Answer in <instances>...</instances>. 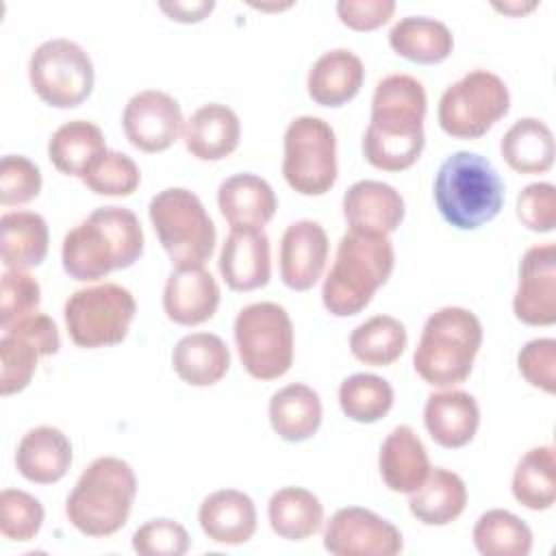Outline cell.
<instances>
[{
	"instance_id": "cell-15",
	"label": "cell",
	"mask_w": 556,
	"mask_h": 556,
	"mask_svg": "<svg viewBox=\"0 0 556 556\" xmlns=\"http://www.w3.org/2000/svg\"><path fill=\"white\" fill-rule=\"evenodd\" d=\"M513 313L526 326H552L556 321V245L552 241L523 252Z\"/></svg>"
},
{
	"instance_id": "cell-6",
	"label": "cell",
	"mask_w": 556,
	"mask_h": 556,
	"mask_svg": "<svg viewBox=\"0 0 556 556\" xmlns=\"http://www.w3.org/2000/svg\"><path fill=\"white\" fill-rule=\"evenodd\" d=\"M480 345L482 324L476 313L463 306H443L426 319L413 367L424 382L450 389L469 378Z\"/></svg>"
},
{
	"instance_id": "cell-38",
	"label": "cell",
	"mask_w": 556,
	"mask_h": 556,
	"mask_svg": "<svg viewBox=\"0 0 556 556\" xmlns=\"http://www.w3.org/2000/svg\"><path fill=\"white\" fill-rule=\"evenodd\" d=\"M395 402V391L389 380L376 374H352L339 384V406L343 415L356 424L380 421Z\"/></svg>"
},
{
	"instance_id": "cell-20",
	"label": "cell",
	"mask_w": 556,
	"mask_h": 556,
	"mask_svg": "<svg viewBox=\"0 0 556 556\" xmlns=\"http://www.w3.org/2000/svg\"><path fill=\"white\" fill-rule=\"evenodd\" d=\"M424 426L437 445L445 450L465 447L478 432L480 406L467 391H434L424 404Z\"/></svg>"
},
{
	"instance_id": "cell-25",
	"label": "cell",
	"mask_w": 556,
	"mask_h": 556,
	"mask_svg": "<svg viewBox=\"0 0 556 556\" xmlns=\"http://www.w3.org/2000/svg\"><path fill=\"white\" fill-rule=\"evenodd\" d=\"M217 206L230 228H263L274 217L278 198L265 178L241 172L219 182Z\"/></svg>"
},
{
	"instance_id": "cell-41",
	"label": "cell",
	"mask_w": 556,
	"mask_h": 556,
	"mask_svg": "<svg viewBox=\"0 0 556 556\" xmlns=\"http://www.w3.org/2000/svg\"><path fill=\"white\" fill-rule=\"evenodd\" d=\"M39 358L41 352L30 341L4 332L0 339V393L24 391L37 371Z\"/></svg>"
},
{
	"instance_id": "cell-40",
	"label": "cell",
	"mask_w": 556,
	"mask_h": 556,
	"mask_svg": "<svg viewBox=\"0 0 556 556\" xmlns=\"http://www.w3.org/2000/svg\"><path fill=\"white\" fill-rule=\"evenodd\" d=\"M46 510L41 502L22 489L0 491V532L9 541H33L43 526Z\"/></svg>"
},
{
	"instance_id": "cell-46",
	"label": "cell",
	"mask_w": 556,
	"mask_h": 556,
	"mask_svg": "<svg viewBox=\"0 0 556 556\" xmlns=\"http://www.w3.org/2000/svg\"><path fill=\"white\" fill-rule=\"evenodd\" d=\"M517 219L532 232H552L556 226V187L530 182L517 195Z\"/></svg>"
},
{
	"instance_id": "cell-27",
	"label": "cell",
	"mask_w": 556,
	"mask_h": 556,
	"mask_svg": "<svg viewBox=\"0 0 556 556\" xmlns=\"http://www.w3.org/2000/svg\"><path fill=\"white\" fill-rule=\"evenodd\" d=\"M172 367L189 387H213L230 369V350L213 332H191L174 345Z\"/></svg>"
},
{
	"instance_id": "cell-48",
	"label": "cell",
	"mask_w": 556,
	"mask_h": 556,
	"mask_svg": "<svg viewBox=\"0 0 556 556\" xmlns=\"http://www.w3.org/2000/svg\"><path fill=\"white\" fill-rule=\"evenodd\" d=\"M2 330L30 341L41 352V356H52L61 348V339H59V330H56L54 319L46 313H39V311L13 321L11 326H7Z\"/></svg>"
},
{
	"instance_id": "cell-11",
	"label": "cell",
	"mask_w": 556,
	"mask_h": 556,
	"mask_svg": "<svg viewBox=\"0 0 556 556\" xmlns=\"http://www.w3.org/2000/svg\"><path fill=\"white\" fill-rule=\"evenodd\" d=\"M510 109L506 83L489 70H471L452 83L437 109L439 126L454 139L486 135Z\"/></svg>"
},
{
	"instance_id": "cell-22",
	"label": "cell",
	"mask_w": 556,
	"mask_h": 556,
	"mask_svg": "<svg viewBox=\"0 0 556 556\" xmlns=\"http://www.w3.org/2000/svg\"><path fill=\"white\" fill-rule=\"evenodd\" d=\"M378 469L389 491L410 495L421 486L432 467L419 434L402 424L384 437L378 454Z\"/></svg>"
},
{
	"instance_id": "cell-47",
	"label": "cell",
	"mask_w": 556,
	"mask_h": 556,
	"mask_svg": "<svg viewBox=\"0 0 556 556\" xmlns=\"http://www.w3.org/2000/svg\"><path fill=\"white\" fill-rule=\"evenodd\" d=\"M337 15L352 30H376L395 13V0H339Z\"/></svg>"
},
{
	"instance_id": "cell-44",
	"label": "cell",
	"mask_w": 556,
	"mask_h": 556,
	"mask_svg": "<svg viewBox=\"0 0 556 556\" xmlns=\"http://www.w3.org/2000/svg\"><path fill=\"white\" fill-rule=\"evenodd\" d=\"M41 191V172L24 154H4L0 161V202L20 206L35 200Z\"/></svg>"
},
{
	"instance_id": "cell-37",
	"label": "cell",
	"mask_w": 556,
	"mask_h": 556,
	"mask_svg": "<svg viewBox=\"0 0 556 556\" xmlns=\"http://www.w3.org/2000/svg\"><path fill=\"white\" fill-rule=\"evenodd\" d=\"M471 539L482 556H528L532 552L530 526L504 508L482 513L473 526Z\"/></svg>"
},
{
	"instance_id": "cell-29",
	"label": "cell",
	"mask_w": 556,
	"mask_h": 556,
	"mask_svg": "<svg viewBox=\"0 0 556 556\" xmlns=\"http://www.w3.org/2000/svg\"><path fill=\"white\" fill-rule=\"evenodd\" d=\"M50 230L35 211H7L0 217V256L4 269H30L46 261Z\"/></svg>"
},
{
	"instance_id": "cell-39",
	"label": "cell",
	"mask_w": 556,
	"mask_h": 556,
	"mask_svg": "<svg viewBox=\"0 0 556 556\" xmlns=\"http://www.w3.org/2000/svg\"><path fill=\"white\" fill-rule=\"evenodd\" d=\"M83 185L98 193V195H113V198H126L132 195L141 182V169L132 161V156L117 152V150H104L83 174Z\"/></svg>"
},
{
	"instance_id": "cell-18",
	"label": "cell",
	"mask_w": 556,
	"mask_h": 556,
	"mask_svg": "<svg viewBox=\"0 0 556 556\" xmlns=\"http://www.w3.org/2000/svg\"><path fill=\"white\" fill-rule=\"evenodd\" d=\"M404 213L402 193L382 180H356L343 193V217L354 232L389 237L400 228Z\"/></svg>"
},
{
	"instance_id": "cell-3",
	"label": "cell",
	"mask_w": 556,
	"mask_h": 556,
	"mask_svg": "<svg viewBox=\"0 0 556 556\" xmlns=\"http://www.w3.org/2000/svg\"><path fill=\"white\" fill-rule=\"evenodd\" d=\"M395 267L393 243L387 235L348 230L339 243L332 267L321 285V302L334 317L358 315L389 280Z\"/></svg>"
},
{
	"instance_id": "cell-23",
	"label": "cell",
	"mask_w": 556,
	"mask_h": 556,
	"mask_svg": "<svg viewBox=\"0 0 556 556\" xmlns=\"http://www.w3.org/2000/svg\"><path fill=\"white\" fill-rule=\"evenodd\" d=\"M241 139L239 115L222 102L202 104L182 128V141L198 161H222L230 156Z\"/></svg>"
},
{
	"instance_id": "cell-9",
	"label": "cell",
	"mask_w": 556,
	"mask_h": 556,
	"mask_svg": "<svg viewBox=\"0 0 556 556\" xmlns=\"http://www.w3.org/2000/svg\"><path fill=\"white\" fill-rule=\"evenodd\" d=\"M135 313V295L115 282L76 289L63 306V319L72 343L87 350L122 343Z\"/></svg>"
},
{
	"instance_id": "cell-35",
	"label": "cell",
	"mask_w": 556,
	"mask_h": 556,
	"mask_svg": "<svg viewBox=\"0 0 556 556\" xmlns=\"http://www.w3.org/2000/svg\"><path fill=\"white\" fill-rule=\"evenodd\" d=\"M513 497L528 510H547L556 502V460L552 445L530 447L517 463L510 482Z\"/></svg>"
},
{
	"instance_id": "cell-26",
	"label": "cell",
	"mask_w": 556,
	"mask_h": 556,
	"mask_svg": "<svg viewBox=\"0 0 556 556\" xmlns=\"http://www.w3.org/2000/svg\"><path fill=\"white\" fill-rule=\"evenodd\" d=\"M363 80L365 65L361 56L348 48H332L311 65L306 91L315 104L339 109L361 91Z\"/></svg>"
},
{
	"instance_id": "cell-7",
	"label": "cell",
	"mask_w": 556,
	"mask_h": 556,
	"mask_svg": "<svg viewBox=\"0 0 556 556\" xmlns=\"http://www.w3.org/2000/svg\"><path fill=\"white\" fill-rule=\"evenodd\" d=\"M148 215L174 267H204L213 256L217 230L193 191L185 187L159 191L148 204Z\"/></svg>"
},
{
	"instance_id": "cell-17",
	"label": "cell",
	"mask_w": 556,
	"mask_h": 556,
	"mask_svg": "<svg viewBox=\"0 0 556 556\" xmlns=\"http://www.w3.org/2000/svg\"><path fill=\"white\" fill-rule=\"evenodd\" d=\"M217 269L232 291H254L269 282L271 250L263 228H230L217 256Z\"/></svg>"
},
{
	"instance_id": "cell-30",
	"label": "cell",
	"mask_w": 556,
	"mask_h": 556,
	"mask_svg": "<svg viewBox=\"0 0 556 556\" xmlns=\"http://www.w3.org/2000/svg\"><path fill=\"white\" fill-rule=\"evenodd\" d=\"M467 506L465 480L445 467H434L417 491L408 495L410 515L424 526H447Z\"/></svg>"
},
{
	"instance_id": "cell-24",
	"label": "cell",
	"mask_w": 556,
	"mask_h": 556,
	"mask_svg": "<svg viewBox=\"0 0 556 556\" xmlns=\"http://www.w3.org/2000/svg\"><path fill=\"white\" fill-rule=\"evenodd\" d=\"M72 467V443L56 426L30 428L17 443L15 469L35 484H54Z\"/></svg>"
},
{
	"instance_id": "cell-45",
	"label": "cell",
	"mask_w": 556,
	"mask_h": 556,
	"mask_svg": "<svg viewBox=\"0 0 556 556\" xmlns=\"http://www.w3.org/2000/svg\"><path fill=\"white\" fill-rule=\"evenodd\" d=\"M517 369L530 387L552 395L556 391V341L552 337L528 341L517 354Z\"/></svg>"
},
{
	"instance_id": "cell-49",
	"label": "cell",
	"mask_w": 556,
	"mask_h": 556,
	"mask_svg": "<svg viewBox=\"0 0 556 556\" xmlns=\"http://www.w3.org/2000/svg\"><path fill=\"white\" fill-rule=\"evenodd\" d=\"M159 9L174 22L193 24L208 17V13L215 9L213 0H161Z\"/></svg>"
},
{
	"instance_id": "cell-5",
	"label": "cell",
	"mask_w": 556,
	"mask_h": 556,
	"mask_svg": "<svg viewBox=\"0 0 556 556\" xmlns=\"http://www.w3.org/2000/svg\"><path fill=\"white\" fill-rule=\"evenodd\" d=\"M439 215L456 230H476L495 219L504 206V182L489 159L478 152H452L434 176Z\"/></svg>"
},
{
	"instance_id": "cell-14",
	"label": "cell",
	"mask_w": 556,
	"mask_h": 556,
	"mask_svg": "<svg viewBox=\"0 0 556 556\" xmlns=\"http://www.w3.org/2000/svg\"><path fill=\"white\" fill-rule=\"evenodd\" d=\"M122 128L130 146L156 154L178 141L185 128V117L174 96L161 89H143L126 102Z\"/></svg>"
},
{
	"instance_id": "cell-16",
	"label": "cell",
	"mask_w": 556,
	"mask_h": 556,
	"mask_svg": "<svg viewBox=\"0 0 556 556\" xmlns=\"http://www.w3.org/2000/svg\"><path fill=\"white\" fill-rule=\"evenodd\" d=\"M328 235L319 222L298 219L280 239V278L291 291H308L317 285L328 261Z\"/></svg>"
},
{
	"instance_id": "cell-19",
	"label": "cell",
	"mask_w": 556,
	"mask_h": 556,
	"mask_svg": "<svg viewBox=\"0 0 556 556\" xmlns=\"http://www.w3.org/2000/svg\"><path fill=\"white\" fill-rule=\"evenodd\" d=\"M219 300V285L204 267H176L163 287V311L178 326L208 321L217 313Z\"/></svg>"
},
{
	"instance_id": "cell-36",
	"label": "cell",
	"mask_w": 556,
	"mask_h": 556,
	"mask_svg": "<svg viewBox=\"0 0 556 556\" xmlns=\"http://www.w3.org/2000/svg\"><path fill=\"white\" fill-rule=\"evenodd\" d=\"M406 343V326L391 315H374L358 324L350 334L352 356L371 367L395 363L404 354Z\"/></svg>"
},
{
	"instance_id": "cell-50",
	"label": "cell",
	"mask_w": 556,
	"mask_h": 556,
	"mask_svg": "<svg viewBox=\"0 0 556 556\" xmlns=\"http://www.w3.org/2000/svg\"><path fill=\"white\" fill-rule=\"evenodd\" d=\"M493 7L508 15H523L532 9H536V2H504V4H493Z\"/></svg>"
},
{
	"instance_id": "cell-33",
	"label": "cell",
	"mask_w": 556,
	"mask_h": 556,
	"mask_svg": "<svg viewBox=\"0 0 556 556\" xmlns=\"http://www.w3.org/2000/svg\"><path fill=\"white\" fill-rule=\"evenodd\" d=\"M267 519L285 541H304L317 534L324 526V504L302 486H282L267 502Z\"/></svg>"
},
{
	"instance_id": "cell-1",
	"label": "cell",
	"mask_w": 556,
	"mask_h": 556,
	"mask_svg": "<svg viewBox=\"0 0 556 556\" xmlns=\"http://www.w3.org/2000/svg\"><path fill=\"white\" fill-rule=\"evenodd\" d=\"M426 89L415 76L389 74L378 80L371 119L363 135L365 161L382 172H404L415 165L426 146Z\"/></svg>"
},
{
	"instance_id": "cell-32",
	"label": "cell",
	"mask_w": 556,
	"mask_h": 556,
	"mask_svg": "<svg viewBox=\"0 0 556 556\" xmlns=\"http://www.w3.org/2000/svg\"><path fill=\"white\" fill-rule=\"evenodd\" d=\"M500 152L513 172L543 174L552 169L556 156L552 128L539 117H521L504 132Z\"/></svg>"
},
{
	"instance_id": "cell-28",
	"label": "cell",
	"mask_w": 556,
	"mask_h": 556,
	"mask_svg": "<svg viewBox=\"0 0 556 556\" xmlns=\"http://www.w3.org/2000/svg\"><path fill=\"white\" fill-rule=\"evenodd\" d=\"M321 397L302 382L278 389L267 406L271 430L287 443H302L317 434L321 426Z\"/></svg>"
},
{
	"instance_id": "cell-10",
	"label": "cell",
	"mask_w": 556,
	"mask_h": 556,
	"mask_svg": "<svg viewBox=\"0 0 556 556\" xmlns=\"http://www.w3.org/2000/svg\"><path fill=\"white\" fill-rule=\"evenodd\" d=\"M282 176L300 195H324L334 187L337 135L326 119L300 115L289 122L282 137Z\"/></svg>"
},
{
	"instance_id": "cell-31",
	"label": "cell",
	"mask_w": 556,
	"mask_h": 556,
	"mask_svg": "<svg viewBox=\"0 0 556 556\" xmlns=\"http://www.w3.org/2000/svg\"><path fill=\"white\" fill-rule=\"evenodd\" d=\"M389 46L395 54L413 63L432 65L445 61L452 54L454 35L447 24L437 17L406 15L391 26Z\"/></svg>"
},
{
	"instance_id": "cell-12",
	"label": "cell",
	"mask_w": 556,
	"mask_h": 556,
	"mask_svg": "<svg viewBox=\"0 0 556 556\" xmlns=\"http://www.w3.org/2000/svg\"><path fill=\"white\" fill-rule=\"evenodd\" d=\"M28 80L48 106L76 109L93 91V61L80 43L54 37L39 43L30 54Z\"/></svg>"
},
{
	"instance_id": "cell-8",
	"label": "cell",
	"mask_w": 556,
	"mask_h": 556,
	"mask_svg": "<svg viewBox=\"0 0 556 556\" xmlns=\"http://www.w3.org/2000/svg\"><path fill=\"white\" fill-rule=\"evenodd\" d=\"M235 345L243 369L256 380H276L293 365V324L285 306L254 302L235 317Z\"/></svg>"
},
{
	"instance_id": "cell-34",
	"label": "cell",
	"mask_w": 556,
	"mask_h": 556,
	"mask_svg": "<svg viewBox=\"0 0 556 556\" xmlns=\"http://www.w3.org/2000/svg\"><path fill=\"white\" fill-rule=\"evenodd\" d=\"M106 150L100 126L87 119H72L61 124L48 141L50 163L65 176H78Z\"/></svg>"
},
{
	"instance_id": "cell-42",
	"label": "cell",
	"mask_w": 556,
	"mask_h": 556,
	"mask_svg": "<svg viewBox=\"0 0 556 556\" xmlns=\"http://www.w3.org/2000/svg\"><path fill=\"white\" fill-rule=\"evenodd\" d=\"M39 302H41V287L28 269H4L0 280V326L2 328L35 313Z\"/></svg>"
},
{
	"instance_id": "cell-4",
	"label": "cell",
	"mask_w": 556,
	"mask_h": 556,
	"mask_svg": "<svg viewBox=\"0 0 556 556\" xmlns=\"http://www.w3.org/2000/svg\"><path fill=\"white\" fill-rule=\"evenodd\" d=\"M137 476L117 456L93 458L65 500L67 521L85 536L104 539L119 532L132 510Z\"/></svg>"
},
{
	"instance_id": "cell-21",
	"label": "cell",
	"mask_w": 556,
	"mask_h": 556,
	"mask_svg": "<svg viewBox=\"0 0 556 556\" xmlns=\"http://www.w3.org/2000/svg\"><path fill=\"white\" fill-rule=\"evenodd\" d=\"M202 532L219 545H243L256 532V506L237 489H219L206 495L198 508Z\"/></svg>"
},
{
	"instance_id": "cell-2",
	"label": "cell",
	"mask_w": 556,
	"mask_h": 556,
	"mask_svg": "<svg viewBox=\"0 0 556 556\" xmlns=\"http://www.w3.org/2000/svg\"><path fill=\"white\" fill-rule=\"evenodd\" d=\"M143 243L141 222L130 208L98 206L65 232L61 263L70 278L91 282L115 269L132 267L143 254Z\"/></svg>"
},
{
	"instance_id": "cell-43",
	"label": "cell",
	"mask_w": 556,
	"mask_h": 556,
	"mask_svg": "<svg viewBox=\"0 0 556 556\" xmlns=\"http://www.w3.org/2000/svg\"><path fill=\"white\" fill-rule=\"evenodd\" d=\"M191 547V536L176 519H150L132 532V549L141 556H182Z\"/></svg>"
},
{
	"instance_id": "cell-13",
	"label": "cell",
	"mask_w": 556,
	"mask_h": 556,
	"mask_svg": "<svg viewBox=\"0 0 556 556\" xmlns=\"http://www.w3.org/2000/svg\"><path fill=\"white\" fill-rule=\"evenodd\" d=\"M324 549L334 556H395L404 549L402 532L363 506H343L326 521Z\"/></svg>"
}]
</instances>
